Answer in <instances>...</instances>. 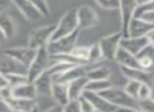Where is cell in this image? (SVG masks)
Wrapping results in <instances>:
<instances>
[{
  "mask_svg": "<svg viewBox=\"0 0 154 112\" xmlns=\"http://www.w3.org/2000/svg\"><path fill=\"white\" fill-rule=\"evenodd\" d=\"M99 94L105 97L107 101H109L111 104L115 105L116 107L120 108H134V109H139V104L136 98H133L132 96L122 89L118 88H111L103 91Z\"/></svg>",
  "mask_w": 154,
  "mask_h": 112,
  "instance_id": "6da1fadb",
  "label": "cell"
},
{
  "mask_svg": "<svg viewBox=\"0 0 154 112\" xmlns=\"http://www.w3.org/2000/svg\"><path fill=\"white\" fill-rule=\"evenodd\" d=\"M78 29V20H77V9H71L64 14L56 24V30L52 37V40H57L61 37L74 33Z\"/></svg>",
  "mask_w": 154,
  "mask_h": 112,
  "instance_id": "7a4b0ae2",
  "label": "cell"
},
{
  "mask_svg": "<svg viewBox=\"0 0 154 112\" xmlns=\"http://www.w3.org/2000/svg\"><path fill=\"white\" fill-rule=\"evenodd\" d=\"M56 30V24H48V26H39L31 32L29 37V45L34 50H39L40 48L47 47L52 40L53 34Z\"/></svg>",
  "mask_w": 154,
  "mask_h": 112,
  "instance_id": "3957f363",
  "label": "cell"
},
{
  "mask_svg": "<svg viewBox=\"0 0 154 112\" xmlns=\"http://www.w3.org/2000/svg\"><path fill=\"white\" fill-rule=\"evenodd\" d=\"M80 30L75 31L74 33L68 35V36L61 37L57 40L50 41L47 45L50 55H56V54H69L72 53L73 50L76 48V42L78 36H79Z\"/></svg>",
  "mask_w": 154,
  "mask_h": 112,
  "instance_id": "277c9868",
  "label": "cell"
},
{
  "mask_svg": "<svg viewBox=\"0 0 154 112\" xmlns=\"http://www.w3.org/2000/svg\"><path fill=\"white\" fill-rule=\"evenodd\" d=\"M51 58H50V53L48 51L47 47L40 48L37 50V54L35 56L34 61L29 67L28 71V77L31 82H33L40 74H42L48 68L50 67Z\"/></svg>",
  "mask_w": 154,
  "mask_h": 112,
  "instance_id": "5b68a950",
  "label": "cell"
},
{
  "mask_svg": "<svg viewBox=\"0 0 154 112\" xmlns=\"http://www.w3.org/2000/svg\"><path fill=\"white\" fill-rule=\"evenodd\" d=\"M122 37L124 35L119 31V32L113 33V34L107 35V36L100 38L98 43L103 58L108 59V61H115L116 53L120 48V41H122Z\"/></svg>",
  "mask_w": 154,
  "mask_h": 112,
  "instance_id": "8992f818",
  "label": "cell"
},
{
  "mask_svg": "<svg viewBox=\"0 0 154 112\" xmlns=\"http://www.w3.org/2000/svg\"><path fill=\"white\" fill-rule=\"evenodd\" d=\"M137 9L136 0H119V11L122 18V30L124 37H129V26Z\"/></svg>",
  "mask_w": 154,
  "mask_h": 112,
  "instance_id": "52a82bcc",
  "label": "cell"
},
{
  "mask_svg": "<svg viewBox=\"0 0 154 112\" xmlns=\"http://www.w3.org/2000/svg\"><path fill=\"white\" fill-rule=\"evenodd\" d=\"M29 68L20 64L12 56L5 53H0V72L3 75L8 74H24L28 75Z\"/></svg>",
  "mask_w": 154,
  "mask_h": 112,
  "instance_id": "ba28073f",
  "label": "cell"
},
{
  "mask_svg": "<svg viewBox=\"0 0 154 112\" xmlns=\"http://www.w3.org/2000/svg\"><path fill=\"white\" fill-rule=\"evenodd\" d=\"M77 20H78V29L86 30L95 26L98 23V16L93 8L90 5H80L77 8Z\"/></svg>",
  "mask_w": 154,
  "mask_h": 112,
  "instance_id": "9c48e42d",
  "label": "cell"
},
{
  "mask_svg": "<svg viewBox=\"0 0 154 112\" xmlns=\"http://www.w3.org/2000/svg\"><path fill=\"white\" fill-rule=\"evenodd\" d=\"M3 53L12 56L17 61L22 64L26 67H30L31 64L34 61L35 56L37 54V50H34L30 47H19V48H10L3 51Z\"/></svg>",
  "mask_w": 154,
  "mask_h": 112,
  "instance_id": "30bf717a",
  "label": "cell"
},
{
  "mask_svg": "<svg viewBox=\"0 0 154 112\" xmlns=\"http://www.w3.org/2000/svg\"><path fill=\"white\" fill-rule=\"evenodd\" d=\"M82 95L92 104L96 112H117L118 109H119L115 105H113L109 101H107L103 96H101L99 93L91 92V91L86 90Z\"/></svg>",
  "mask_w": 154,
  "mask_h": 112,
  "instance_id": "8fae6325",
  "label": "cell"
},
{
  "mask_svg": "<svg viewBox=\"0 0 154 112\" xmlns=\"http://www.w3.org/2000/svg\"><path fill=\"white\" fill-rule=\"evenodd\" d=\"M120 71L122 75L129 80H136L140 84H147L152 87L153 85V74L151 71L139 69V68H127L120 66Z\"/></svg>",
  "mask_w": 154,
  "mask_h": 112,
  "instance_id": "7c38bea8",
  "label": "cell"
},
{
  "mask_svg": "<svg viewBox=\"0 0 154 112\" xmlns=\"http://www.w3.org/2000/svg\"><path fill=\"white\" fill-rule=\"evenodd\" d=\"M149 39L147 36L145 37H122L120 41V48L126 51L130 52L131 54L137 56L148 45Z\"/></svg>",
  "mask_w": 154,
  "mask_h": 112,
  "instance_id": "4fadbf2b",
  "label": "cell"
},
{
  "mask_svg": "<svg viewBox=\"0 0 154 112\" xmlns=\"http://www.w3.org/2000/svg\"><path fill=\"white\" fill-rule=\"evenodd\" d=\"M154 30V24L140 18L133 17L129 26V37H145Z\"/></svg>",
  "mask_w": 154,
  "mask_h": 112,
  "instance_id": "5bb4252c",
  "label": "cell"
},
{
  "mask_svg": "<svg viewBox=\"0 0 154 112\" xmlns=\"http://www.w3.org/2000/svg\"><path fill=\"white\" fill-rule=\"evenodd\" d=\"M87 72H88V68L87 65H77L73 66L70 69H68L66 72L59 74V75L55 76L53 78L54 82H63V84H69L72 80H75L77 78L82 77V76L87 75Z\"/></svg>",
  "mask_w": 154,
  "mask_h": 112,
  "instance_id": "9a60e30c",
  "label": "cell"
},
{
  "mask_svg": "<svg viewBox=\"0 0 154 112\" xmlns=\"http://www.w3.org/2000/svg\"><path fill=\"white\" fill-rule=\"evenodd\" d=\"M35 88L37 90V94L39 95H51L52 94V86H53V76L45 70L42 74L38 76L34 80Z\"/></svg>",
  "mask_w": 154,
  "mask_h": 112,
  "instance_id": "2e32d148",
  "label": "cell"
},
{
  "mask_svg": "<svg viewBox=\"0 0 154 112\" xmlns=\"http://www.w3.org/2000/svg\"><path fill=\"white\" fill-rule=\"evenodd\" d=\"M21 14L29 20H37L42 17L41 13L29 1V0H12Z\"/></svg>",
  "mask_w": 154,
  "mask_h": 112,
  "instance_id": "e0dca14e",
  "label": "cell"
},
{
  "mask_svg": "<svg viewBox=\"0 0 154 112\" xmlns=\"http://www.w3.org/2000/svg\"><path fill=\"white\" fill-rule=\"evenodd\" d=\"M12 95L15 98H23V99H35L37 94V90L35 88L34 82H26L21 86L12 88Z\"/></svg>",
  "mask_w": 154,
  "mask_h": 112,
  "instance_id": "ac0fdd59",
  "label": "cell"
},
{
  "mask_svg": "<svg viewBox=\"0 0 154 112\" xmlns=\"http://www.w3.org/2000/svg\"><path fill=\"white\" fill-rule=\"evenodd\" d=\"M89 82V78L87 76L77 78L75 80H72L68 84L69 96L70 99H78L80 96H82L84 92L86 91V87Z\"/></svg>",
  "mask_w": 154,
  "mask_h": 112,
  "instance_id": "d6986e66",
  "label": "cell"
},
{
  "mask_svg": "<svg viewBox=\"0 0 154 112\" xmlns=\"http://www.w3.org/2000/svg\"><path fill=\"white\" fill-rule=\"evenodd\" d=\"M51 95L54 98V101H55L58 105H61V106L66 105V103L70 101L68 84H63V82H54L53 86H52V94Z\"/></svg>",
  "mask_w": 154,
  "mask_h": 112,
  "instance_id": "ffe728a7",
  "label": "cell"
},
{
  "mask_svg": "<svg viewBox=\"0 0 154 112\" xmlns=\"http://www.w3.org/2000/svg\"><path fill=\"white\" fill-rule=\"evenodd\" d=\"M115 61L119 64L122 67H127V68H139V63L137 59V56L131 54L130 52L126 51L122 48H119L116 53Z\"/></svg>",
  "mask_w": 154,
  "mask_h": 112,
  "instance_id": "44dd1931",
  "label": "cell"
},
{
  "mask_svg": "<svg viewBox=\"0 0 154 112\" xmlns=\"http://www.w3.org/2000/svg\"><path fill=\"white\" fill-rule=\"evenodd\" d=\"M12 110L16 111H22V112H31L35 107L37 106L35 99H23V98H15L11 96L10 98L5 99Z\"/></svg>",
  "mask_w": 154,
  "mask_h": 112,
  "instance_id": "7402d4cb",
  "label": "cell"
},
{
  "mask_svg": "<svg viewBox=\"0 0 154 112\" xmlns=\"http://www.w3.org/2000/svg\"><path fill=\"white\" fill-rule=\"evenodd\" d=\"M0 32L5 38H12L16 34L15 21L8 13L0 14Z\"/></svg>",
  "mask_w": 154,
  "mask_h": 112,
  "instance_id": "603a6c76",
  "label": "cell"
},
{
  "mask_svg": "<svg viewBox=\"0 0 154 112\" xmlns=\"http://www.w3.org/2000/svg\"><path fill=\"white\" fill-rule=\"evenodd\" d=\"M110 75H111V70L108 67L101 66L88 70L86 76L89 78V80H106L109 79Z\"/></svg>",
  "mask_w": 154,
  "mask_h": 112,
  "instance_id": "cb8c5ba5",
  "label": "cell"
},
{
  "mask_svg": "<svg viewBox=\"0 0 154 112\" xmlns=\"http://www.w3.org/2000/svg\"><path fill=\"white\" fill-rule=\"evenodd\" d=\"M112 84L109 82V79L106 80H89L88 85L86 87L87 91H91V92L95 93H100L103 91L107 90V89L111 88Z\"/></svg>",
  "mask_w": 154,
  "mask_h": 112,
  "instance_id": "d4e9b609",
  "label": "cell"
},
{
  "mask_svg": "<svg viewBox=\"0 0 154 112\" xmlns=\"http://www.w3.org/2000/svg\"><path fill=\"white\" fill-rule=\"evenodd\" d=\"M5 78L8 80V85H9L11 88H15V87L21 86L23 84L29 82V77L28 75H24V74H8L5 75Z\"/></svg>",
  "mask_w": 154,
  "mask_h": 112,
  "instance_id": "484cf974",
  "label": "cell"
},
{
  "mask_svg": "<svg viewBox=\"0 0 154 112\" xmlns=\"http://www.w3.org/2000/svg\"><path fill=\"white\" fill-rule=\"evenodd\" d=\"M103 57V53H101L100 47L99 43L96 42L94 45H92L91 47H89V56H88V61L89 64L91 63H96V61H100Z\"/></svg>",
  "mask_w": 154,
  "mask_h": 112,
  "instance_id": "4316f807",
  "label": "cell"
},
{
  "mask_svg": "<svg viewBox=\"0 0 154 112\" xmlns=\"http://www.w3.org/2000/svg\"><path fill=\"white\" fill-rule=\"evenodd\" d=\"M137 59H138L140 69L146 70V71H150V70L154 68V58L153 57L138 54V55H137Z\"/></svg>",
  "mask_w": 154,
  "mask_h": 112,
  "instance_id": "83f0119b",
  "label": "cell"
},
{
  "mask_svg": "<svg viewBox=\"0 0 154 112\" xmlns=\"http://www.w3.org/2000/svg\"><path fill=\"white\" fill-rule=\"evenodd\" d=\"M72 54L74 56H76L79 61H82L85 65H89V61H88L89 47H76L73 50Z\"/></svg>",
  "mask_w": 154,
  "mask_h": 112,
  "instance_id": "f1b7e54d",
  "label": "cell"
},
{
  "mask_svg": "<svg viewBox=\"0 0 154 112\" xmlns=\"http://www.w3.org/2000/svg\"><path fill=\"white\" fill-rule=\"evenodd\" d=\"M37 10L41 13L43 17H48L50 14V9L47 0H29Z\"/></svg>",
  "mask_w": 154,
  "mask_h": 112,
  "instance_id": "f546056e",
  "label": "cell"
},
{
  "mask_svg": "<svg viewBox=\"0 0 154 112\" xmlns=\"http://www.w3.org/2000/svg\"><path fill=\"white\" fill-rule=\"evenodd\" d=\"M140 82H136V80H129L128 84L125 87V91L128 93L130 96H132L133 98L137 99V95H138V90L140 87Z\"/></svg>",
  "mask_w": 154,
  "mask_h": 112,
  "instance_id": "4dcf8cb0",
  "label": "cell"
},
{
  "mask_svg": "<svg viewBox=\"0 0 154 112\" xmlns=\"http://www.w3.org/2000/svg\"><path fill=\"white\" fill-rule=\"evenodd\" d=\"M152 88L150 85L147 84H141L139 87L138 90V95H137V101H146V99L151 98V94H152Z\"/></svg>",
  "mask_w": 154,
  "mask_h": 112,
  "instance_id": "1f68e13d",
  "label": "cell"
},
{
  "mask_svg": "<svg viewBox=\"0 0 154 112\" xmlns=\"http://www.w3.org/2000/svg\"><path fill=\"white\" fill-rule=\"evenodd\" d=\"M100 8L105 10L119 9V0H95Z\"/></svg>",
  "mask_w": 154,
  "mask_h": 112,
  "instance_id": "d6a6232c",
  "label": "cell"
},
{
  "mask_svg": "<svg viewBox=\"0 0 154 112\" xmlns=\"http://www.w3.org/2000/svg\"><path fill=\"white\" fill-rule=\"evenodd\" d=\"M63 110L64 112H82L78 99H70L66 105L63 106Z\"/></svg>",
  "mask_w": 154,
  "mask_h": 112,
  "instance_id": "836d02e7",
  "label": "cell"
},
{
  "mask_svg": "<svg viewBox=\"0 0 154 112\" xmlns=\"http://www.w3.org/2000/svg\"><path fill=\"white\" fill-rule=\"evenodd\" d=\"M139 110L143 112H154V101L151 98L139 101Z\"/></svg>",
  "mask_w": 154,
  "mask_h": 112,
  "instance_id": "e575fe53",
  "label": "cell"
},
{
  "mask_svg": "<svg viewBox=\"0 0 154 112\" xmlns=\"http://www.w3.org/2000/svg\"><path fill=\"white\" fill-rule=\"evenodd\" d=\"M79 101V104H80V108H82V112H96L93 107V105L86 98V97L82 95L78 98Z\"/></svg>",
  "mask_w": 154,
  "mask_h": 112,
  "instance_id": "d590c367",
  "label": "cell"
},
{
  "mask_svg": "<svg viewBox=\"0 0 154 112\" xmlns=\"http://www.w3.org/2000/svg\"><path fill=\"white\" fill-rule=\"evenodd\" d=\"M149 11H154V1L153 2L147 3V5L137 7L136 11H135V14H134V17H138L141 14L146 13V12H149Z\"/></svg>",
  "mask_w": 154,
  "mask_h": 112,
  "instance_id": "8d00e7d4",
  "label": "cell"
},
{
  "mask_svg": "<svg viewBox=\"0 0 154 112\" xmlns=\"http://www.w3.org/2000/svg\"><path fill=\"white\" fill-rule=\"evenodd\" d=\"M137 18H140V19L145 20V21L149 22V23L154 24V11L146 12V13L141 14V15L138 16Z\"/></svg>",
  "mask_w": 154,
  "mask_h": 112,
  "instance_id": "74e56055",
  "label": "cell"
},
{
  "mask_svg": "<svg viewBox=\"0 0 154 112\" xmlns=\"http://www.w3.org/2000/svg\"><path fill=\"white\" fill-rule=\"evenodd\" d=\"M13 1L12 0H0V14L7 13V11L12 7Z\"/></svg>",
  "mask_w": 154,
  "mask_h": 112,
  "instance_id": "f35d334b",
  "label": "cell"
},
{
  "mask_svg": "<svg viewBox=\"0 0 154 112\" xmlns=\"http://www.w3.org/2000/svg\"><path fill=\"white\" fill-rule=\"evenodd\" d=\"M12 108L10 107V105L5 101L3 98L0 97V112H12Z\"/></svg>",
  "mask_w": 154,
  "mask_h": 112,
  "instance_id": "ab89813d",
  "label": "cell"
},
{
  "mask_svg": "<svg viewBox=\"0 0 154 112\" xmlns=\"http://www.w3.org/2000/svg\"><path fill=\"white\" fill-rule=\"evenodd\" d=\"M45 112H64V110H63V106H61V105H55V106H53V107H51L50 109H48V110H45Z\"/></svg>",
  "mask_w": 154,
  "mask_h": 112,
  "instance_id": "60d3db41",
  "label": "cell"
},
{
  "mask_svg": "<svg viewBox=\"0 0 154 112\" xmlns=\"http://www.w3.org/2000/svg\"><path fill=\"white\" fill-rule=\"evenodd\" d=\"M9 86L8 85V80L7 78H5V75H3L1 72H0V89H2L5 88V87Z\"/></svg>",
  "mask_w": 154,
  "mask_h": 112,
  "instance_id": "b9f144b4",
  "label": "cell"
},
{
  "mask_svg": "<svg viewBox=\"0 0 154 112\" xmlns=\"http://www.w3.org/2000/svg\"><path fill=\"white\" fill-rule=\"evenodd\" d=\"M117 112H143L139 109H134V108H120Z\"/></svg>",
  "mask_w": 154,
  "mask_h": 112,
  "instance_id": "7bdbcfd3",
  "label": "cell"
},
{
  "mask_svg": "<svg viewBox=\"0 0 154 112\" xmlns=\"http://www.w3.org/2000/svg\"><path fill=\"white\" fill-rule=\"evenodd\" d=\"M147 37H148V39H149L150 45H152L154 47V30L152 31V32H150Z\"/></svg>",
  "mask_w": 154,
  "mask_h": 112,
  "instance_id": "ee69618b",
  "label": "cell"
},
{
  "mask_svg": "<svg viewBox=\"0 0 154 112\" xmlns=\"http://www.w3.org/2000/svg\"><path fill=\"white\" fill-rule=\"evenodd\" d=\"M153 1L154 0H136V3H137V7H139V5H147V3L153 2Z\"/></svg>",
  "mask_w": 154,
  "mask_h": 112,
  "instance_id": "f6af8a7d",
  "label": "cell"
},
{
  "mask_svg": "<svg viewBox=\"0 0 154 112\" xmlns=\"http://www.w3.org/2000/svg\"><path fill=\"white\" fill-rule=\"evenodd\" d=\"M31 112H40V110H39V108H38V106H36V107L34 108V109L32 110Z\"/></svg>",
  "mask_w": 154,
  "mask_h": 112,
  "instance_id": "bcb514c9",
  "label": "cell"
},
{
  "mask_svg": "<svg viewBox=\"0 0 154 112\" xmlns=\"http://www.w3.org/2000/svg\"><path fill=\"white\" fill-rule=\"evenodd\" d=\"M151 99L154 101V89L152 90V94H151Z\"/></svg>",
  "mask_w": 154,
  "mask_h": 112,
  "instance_id": "7dc6e473",
  "label": "cell"
},
{
  "mask_svg": "<svg viewBox=\"0 0 154 112\" xmlns=\"http://www.w3.org/2000/svg\"><path fill=\"white\" fill-rule=\"evenodd\" d=\"M12 112H22V111H16V110H13Z\"/></svg>",
  "mask_w": 154,
  "mask_h": 112,
  "instance_id": "c3c4849f",
  "label": "cell"
}]
</instances>
